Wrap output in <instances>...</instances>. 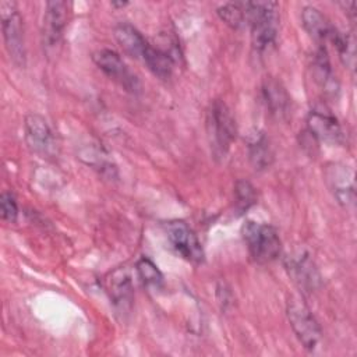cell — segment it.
<instances>
[{
    "mask_svg": "<svg viewBox=\"0 0 357 357\" xmlns=\"http://www.w3.org/2000/svg\"><path fill=\"white\" fill-rule=\"evenodd\" d=\"M93 63L100 71H103L112 81L119 84L123 89L131 93H137L141 89L139 79L123 61L119 53L110 49H100L92 54Z\"/></svg>",
    "mask_w": 357,
    "mask_h": 357,
    "instance_id": "8992f818",
    "label": "cell"
},
{
    "mask_svg": "<svg viewBox=\"0 0 357 357\" xmlns=\"http://www.w3.org/2000/svg\"><path fill=\"white\" fill-rule=\"evenodd\" d=\"M261 91H262V99L266 110L278 120L286 119L290 113L291 102L282 82L272 77L265 78L262 82Z\"/></svg>",
    "mask_w": 357,
    "mask_h": 357,
    "instance_id": "4fadbf2b",
    "label": "cell"
},
{
    "mask_svg": "<svg viewBox=\"0 0 357 357\" xmlns=\"http://www.w3.org/2000/svg\"><path fill=\"white\" fill-rule=\"evenodd\" d=\"M24 128L26 144L35 153L43 158H49L56 153V138L45 117L36 113L26 114Z\"/></svg>",
    "mask_w": 357,
    "mask_h": 357,
    "instance_id": "30bf717a",
    "label": "cell"
},
{
    "mask_svg": "<svg viewBox=\"0 0 357 357\" xmlns=\"http://www.w3.org/2000/svg\"><path fill=\"white\" fill-rule=\"evenodd\" d=\"M248 158L255 170H264L269 167L273 162V151L269 142V138L265 132L255 130L248 135L247 141Z\"/></svg>",
    "mask_w": 357,
    "mask_h": 357,
    "instance_id": "e0dca14e",
    "label": "cell"
},
{
    "mask_svg": "<svg viewBox=\"0 0 357 357\" xmlns=\"http://www.w3.org/2000/svg\"><path fill=\"white\" fill-rule=\"evenodd\" d=\"M109 282V293H110V298L113 300V303L120 307V308H126V305L131 304L132 300V284H131V279L130 276L126 273V271H114L110 275Z\"/></svg>",
    "mask_w": 357,
    "mask_h": 357,
    "instance_id": "d6986e66",
    "label": "cell"
},
{
    "mask_svg": "<svg viewBox=\"0 0 357 357\" xmlns=\"http://www.w3.org/2000/svg\"><path fill=\"white\" fill-rule=\"evenodd\" d=\"M311 68H312V78L315 84L319 86V89L322 91V93H325L326 96H335L337 93L339 85L332 73L329 57L324 46H319L315 50Z\"/></svg>",
    "mask_w": 357,
    "mask_h": 357,
    "instance_id": "5bb4252c",
    "label": "cell"
},
{
    "mask_svg": "<svg viewBox=\"0 0 357 357\" xmlns=\"http://www.w3.org/2000/svg\"><path fill=\"white\" fill-rule=\"evenodd\" d=\"M145 66L151 70L152 74L159 77L160 79L170 78L173 73V57L169 52H165L159 47H153L151 43L146 47L142 60Z\"/></svg>",
    "mask_w": 357,
    "mask_h": 357,
    "instance_id": "ac0fdd59",
    "label": "cell"
},
{
    "mask_svg": "<svg viewBox=\"0 0 357 357\" xmlns=\"http://www.w3.org/2000/svg\"><path fill=\"white\" fill-rule=\"evenodd\" d=\"M325 181L335 199L346 209L354 208L356 185L353 170L342 163H329L325 167Z\"/></svg>",
    "mask_w": 357,
    "mask_h": 357,
    "instance_id": "9c48e42d",
    "label": "cell"
},
{
    "mask_svg": "<svg viewBox=\"0 0 357 357\" xmlns=\"http://www.w3.org/2000/svg\"><path fill=\"white\" fill-rule=\"evenodd\" d=\"M244 243L250 255L258 264L276 259L282 250V241L275 227L266 223L247 220L241 227Z\"/></svg>",
    "mask_w": 357,
    "mask_h": 357,
    "instance_id": "3957f363",
    "label": "cell"
},
{
    "mask_svg": "<svg viewBox=\"0 0 357 357\" xmlns=\"http://www.w3.org/2000/svg\"><path fill=\"white\" fill-rule=\"evenodd\" d=\"M339 6L344 10V13L349 15L351 21L356 20V1H342Z\"/></svg>",
    "mask_w": 357,
    "mask_h": 357,
    "instance_id": "d4e9b609",
    "label": "cell"
},
{
    "mask_svg": "<svg viewBox=\"0 0 357 357\" xmlns=\"http://www.w3.org/2000/svg\"><path fill=\"white\" fill-rule=\"evenodd\" d=\"M279 4L276 1H247V25L255 50L265 52L276 42L279 32Z\"/></svg>",
    "mask_w": 357,
    "mask_h": 357,
    "instance_id": "7a4b0ae2",
    "label": "cell"
},
{
    "mask_svg": "<svg viewBox=\"0 0 357 357\" xmlns=\"http://www.w3.org/2000/svg\"><path fill=\"white\" fill-rule=\"evenodd\" d=\"M284 266L291 280L303 290L312 291L319 283L318 271L307 252H296L286 258Z\"/></svg>",
    "mask_w": 357,
    "mask_h": 357,
    "instance_id": "7c38bea8",
    "label": "cell"
},
{
    "mask_svg": "<svg viewBox=\"0 0 357 357\" xmlns=\"http://www.w3.org/2000/svg\"><path fill=\"white\" fill-rule=\"evenodd\" d=\"M0 18L1 31L10 59L18 67H25L26 52L24 38V24L18 7L14 1H0Z\"/></svg>",
    "mask_w": 357,
    "mask_h": 357,
    "instance_id": "277c9868",
    "label": "cell"
},
{
    "mask_svg": "<svg viewBox=\"0 0 357 357\" xmlns=\"http://www.w3.org/2000/svg\"><path fill=\"white\" fill-rule=\"evenodd\" d=\"M112 6H120V7H124V6H127V3H112Z\"/></svg>",
    "mask_w": 357,
    "mask_h": 357,
    "instance_id": "484cf974",
    "label": "cell"
},
{
    "mask_svg": "<svg viewBox=\"0 0 357 357\" xmlns=\"http://www.w3.org/2000/svg\"><path fill=\"white\" fill-rule=\"evenodd\" d=\"M216 13L220 17V20L233 29H238L247 25V1L225 3L223 6L218 7Z\"/></svg>",
    "mask_w": 357,
    "mask_h": 357,
    "instance_id": "ffe728a7",
    "label": "cell"
},
{
    "mask_svg": "<svg viewBox=\"0 0 357 357\" xmlns=\"http://www.w3.org/2000/svg\"><path fill=\"white\" fill-rule=\"evenodd\" d=\"M71 4L67 1H47L45 6L42 21V43L46 52L54 50L59 46L64 29L68 24Z\"/></svg>",
    "mask_w": 357,
    "mask_h": 357,
    "instance_id": "52a82bcc",
    "label": "cell"
},
{
    "mask_svg": "<svg viewBox=\"0 0 357 357\" xmlns=\"http://www.w3.org/2000/svg\"><path fill=\"white\" fill-rule=\"evenodd\" d=\"M307 132L317 142L342 144L344 132L335 116L322 110H311L307 116Z\"/></svg>",
    "mask_w": 357,
    "mask_h": 357,
    "instance_id": "8fae6325",
    "label": "cell"
},
{
    "mask_svg": "<svg viewBox=\"0 0 357 357\" xmlns=\"http://www.w3.org/2000/svg\"><path fill=\"white\" fill-rule=\"evenodd\" d=\"M206 135L213 159L222 160L236 138V121L223 100H213L206 110Z\"/></svg>",
    "mask_w": 357,
    "mask_h": 357,
    "instance_id": "6da1fadb",
    "label": "cell"
},
{
    "mask_svg": "<svg viewBox=\"0 0 357 357\" xmlns=\"http://www.w3.org/2000/svg\"><path fill=\"white\" fill-rule=\"evenodd\" d=\"M114 38L126 53L138 60H142V56L149 46V42L141 32L128 22H120L114 26Z\"/></svg>",
    "mask_w": 357,
    "mask_h": 357,
    "instance_id": "2e32d148",
    "label": "cell"
},
{
    "mask_svg": "<svg viewBox=\"0 0 357 357\" xmlns=\"http://www.w3.org/2000/svg\"><path fill=\"white\" fill-rule=\"evenodd\" d=\"M0 209H1V218L10 223H14L18 216V206L14 195L8 191H4L0 195Z\"/></svg>",
    "mask_w": 357,
    "mask_h": 357,
    "instance_id": "cb8c5ba5",
    "label": "cell"
},
{
    "mask_svg": "<svg viewBox=\"0 0 357 357\" xmlns=\"http://www.w3.org/2000/svg\"><path fill=\"white\" fill-rule=\"evenodd\" d=\"M137 271L139 278L142 279V282L146 286H153V287H159L163 283V276L160 273V271L158 269V266L148 258L142 257L138 262H137Z\"/></svg>",
    "mask_w": 357,
    "mask_h": 357,
    "instance_id": "603a6c76",
    "label": "cell"
},
{
    "mask_svg": "<svg viewBox=\"0 0 357 357\" xmlns=\"http://www.w3.org/2000/svg\"><path fill=\"white\" fill-rule=\"evenodd\" d=\"M329 42H332L333 46L337 49L343 64L350 70H353L356 64V40L353 35L343 33L336 29V32L333 33Z\"/></svg>",
    "mask_w": 357,
    "mask_h": 357,
    "instance_id": "44dd1931",
    "label": "cell"
},
{
    "mask_svg": "<svg viewBox=\"0 0 357 357\" xmlns=\"http://www.w3.org/2000/svg\"><path fill=\"white\" fill-rule=\"evenodd\" d=\"M165 229L167 238L173 248L177 251V254H180L184 259L192 264L204 262V248L195 233L185 222L170 220L166 223Z\"/></svg>",
    "mask_w": 357,
    "mask_h": 357,
    "instance_id": "ba28073f",
    "label": "cell"
},
{
    "mask_svg": "<svg viewBox=\"0 0 357 357\" xmlns=\"http://www.w3.org/2000/svg\"><path fill=\"white\" fill-rule=\"evenodd\" d=\"M287 318L293 332L305 350L314 351L322 339V331L307 304L298 297H290L287 301Z\"/></svg>",
    "mask_w": 357,
    "mask_h": 357,
    "instance_id": "5b68a950",
    "label": "cell"
},
{
    "mask_svg": "<svg viewBox=\"0 0 357 357\" xmlns=\"http://www.w3.org/2000/svg\"><path fill=\"white\" fill-rule=\"evenodd\" d=\"M257 202V191L248 180H237L234 184V209L238 215L245 213Z\"/></svg>",
    "mask_w": 357,
    "mask_h": 357,
    "instance_id": "7402d4cb",
    "label": "cell"
},
{
    "mask_svg": "<svg viewBox=\"0 0 357 357\" xmlns=\"http://www.w3.org/2000/svg\"><path fill=\"white\" fill-rule=\"evenodd\" d=\"M301 21L308 35L321 43L325 40H331L333 33L336 32V28L328 21V18L312 6H305L303 8Z\"/></svg>",
    "mask_w": 357,
    "mask_h": 357,
    "instance_id": "9a60e30c",
    "label": "cell"
}]
</instances>
